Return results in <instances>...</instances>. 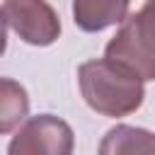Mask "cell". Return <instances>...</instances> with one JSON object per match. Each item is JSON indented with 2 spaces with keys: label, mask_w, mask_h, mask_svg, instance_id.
<instances>
[{
  "label": "cell",
  "mask_w": 155,
  "mask_h": 155,
  "mask_svg": "<svg viewBox=\"0 0 155 155\" xmlns=\"http://www.w3.org/2000/svg\"><path fill=\"white\" fill-rule=\"evenodd\" d=\"M78 82L87 107L111 119L133 114L145 97L143 80L109 58H94L82 63L78 68Z\"/></svg>",
  "instance_id": "1"
},
{
  "label": "cell",
  "mask_w": 155,
  "mask_h": 155,
  "mask_svg": "<svg viewBox=\"0 0 155 155\" xmlns=\"http://www.w3.org/2000/svg\"><path fill=\"white\" fill-rule=\"evenodd\" d=\"M104 58L128 68L143 82L155 80V0H145L138 12L121 22L104 48Z\"/></svg>",
  "instance_id": "2"
},
{
  "label": "cell",
  "mask_w": 155,
  "mask_h": 155,
  "mask_svg": "<svg viewBox=\"0 0 155 155\" xmlns=\"http://www.w3.org/2000/svg\"><path fill=\"white\" fill-rule=\"evenodd\" d=\"M75 133L68 121L53 114L27 119L7 145V155H73Z\"/></svg>",
  "instance_id": "3"
},
{
  "label": "cell",
  "mask_w": 155,
  "mask_h": 155,
  "mask_svg": "<svg viewBox=\"0 0 155 155\" xmlns=\"http://www.w3.org/2000/svg\"><path fill=\"white\" fill-rule=\"evenodd\" d=\"M2 19L24 44L51 46L61 36V19L46 0H5Z\"/></svg>",
  "instance_id": "4"
},
{
  "label": "cell",
  "mask_w": 155,
  "mask_h": 155,
  "mask_svg": "<svg viewBox=\"0 0 155 155\" xmlns=\"http://www.w3.org/2000/svg\"><path fill=\"white\" fill-rule=\"evenodd\" d=\"M131 0H73V22L82 31H104L128 17Z\"/></svg>",
  "instance_id": "5"
},
{
  "label": "cell",
  "mask_w": 155,
  "mask_h": 155,
  "mask_svg": "<svg viewBox=\"0 0 155 155\" xmlns=\"http://www.w3.org/2000/svg\"><path fill=\"white\" fill-rule=\"evenodd\" d=\"M97 155H155V133L140 126L116 124L104 133Z\"/></svg>",
  "instance_id": "6"
},
{
  "label": "cell",
  "mask_w": 155,
  "mask_h": 155,
  "mask_svg": "<svg viewBox=\"0 0 155 155\" xmlns=\"http://www.w3.org/2000/svg\"><path fill=\"white\" fill-rule=\"evenodd\" d=\"M2 87V94H0V131L2 133H10L29 111V99H27V92L22 85H17L15 80L10 78H2L0 82Z\"/></svg>",
  "instance_id": "7"
}]
</instances>
